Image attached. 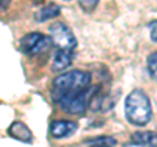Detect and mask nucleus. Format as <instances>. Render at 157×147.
Segmentation results:
<instances>
[{"mask_svg":"<svg viewBox=\"0 0 157 147\" xmlns=\"http://www.w3.org/2000/svg\"><path fill=\"white\" fill-rule=\"evenodd\" d=\"M73 51L72 50H56L54 55V61L51 65V70L54 72H60L66 70L72 63Z\"/></svg>","mask_w":157,"mask_h":147,"instance_id":"6e6552de","label":"nucleus"},{"mask_svg":"<svg viewBox=\"0 0 157 147\" xmlns=\"http://www.w3.org/2000/svg\"><path fill=\"white\" fill-rule=\"evenodd\" d=\"M78 2V6L81 7V9L86 13H90L96 9V7L98 6L100 0H77Z\"/></svg>","mask_w":157,"mask_h":147,"instance_id":"f8f14e48","label":"nucleus"},{"mask_svg":"<svg viewBox=\"0 0 157 147\" xmlns=\"http://www.w3.org/2000/svg\"><path fill=\"white\" fill-rule=\"evenodd\" d=\"M52 43L50 37L39 32H32L21 37L18 42L20 51L29 57H36L39 54H43L51 49Z\"/></svg>","mask_w":157,"mask_h":147,"instance_id":"7ed1b4c3","label":"nucleus"},{"mask_svg":"<svg viewBox=\"0 0 157 147\" xmlns=\"http://www.w3.org/2000/svg\"><path fill=\"white\" fill-rule=\"evenodd\" d=\"M82 143L93 147H109V146H115L117 139L109 135H102V137H96V138L85 139Z\"/></svg>","mask_w":157,"mask_h":147,"instance_id":"9d476101","label":"nucleus"},{"mask_svg":"<svg viewBox=\"0 0 157 147\" xmlns=\"http://www.w3.org/2000/svg\"><path fill=\"white\" fill-rule=\"evenodd\" d=\"M147 70L152 80L157 83V51H152L147 58Z\"/></svg>","mask_w":157,"mask_h":147,"instance_id":"9b49d317","label":"nucleus"},{"mask_svg":"<svg viewBox=\"0 0 157 147\" xmlns=\"http://www.w3.org/2000/svg\"><path fill=\"white\" fill-rule=\"evenodd\" d=\"M8 134L13 139H17L24 143H32L33 142V133L29 127L21 121H14L8 127Z\"/></svg>","mask_w":157,"mask_h":147,"instance_id":"423d86ee","label":"nucleus"},{"mask_svg":"<svg viewBox=\"0 0 157 147\" xmlns=\"http://www.w3.org/2000/svg\"><path fill=\"white\" fill-rule=\"evenodd\" d=\"M89 72L72 70L58 75L52 80L51 100L64 113L82 116L88 109V97L92 85Z\"/></svg>","mask_w":157,"mask_h":147,"instance_id":"f257e3e1","label":"nucleus"},{"mask_svg":"<svg viewBox=\"0 0 157 147\" xmlns=\"http://www.w3.org/2000/svg\"><path fill=\"white\" fill-rule=\"evenodd\" d=\"M126 120L134 126H145L152 120V104L148 95L141 89H134L124 100Z\"/></svg>","mask_w":157,"mask_h":147,"instance_id":"f03ea898","label":"nucleus"},{"mask_svg":"<svg viewBox=\"0 0 157 147\" xmlns=\"http://www.w3.org/2000/svg\"><path fill=\"white\" fill-rule=\"evenodd\" d=\"M76 130H77L76 122L67 121V120H55L48 126V133L55 139H62V138L71 137L76 133Z\"/></svg>","mask_w":157,"mask_h":147,"instance_id":"39448f33","label":"nucleus"},{"mask_svg":"<svg viewBox=\"0 0 157 147\" xmlns=\"http://www.w3.org/2000/svg\"><path fill=\"white\" fill-rule=\"evenodd\" d=\"M60 14V7L55 3H50L45 6L43 8L38 9V11L34 13V18H36L37 22H45L50 18H55Z\"/></svg>","mask_w":157,"mask_h":147,"instance_id":"1a4fd4ad","label":"nucleus"},{"mask_svg":"<svg viewBox=\"0 0 157 147\" xmlns=\"http://www.w3.org/2000/svg\"><path fill=\"white\" fill-rule=\"evenodd\" d=\"M48 37L51 40L52 46L56 50H75L77 46V40L72 30L64 22L56 21L48 26Z\"/></svg>","mask_w":157,"mask_h":147,"instance_id":"20e7f679","label":"nucleus"},{"mask_svg":"<svg viewBox=\"0 0 157 147\" xmlns=\"http://www.w3.org/2000/svg\"><path fill=\"white\" fill-rule=\"evenodd\" d=\"M64 2H71V0H64Z\"/></svg>","mask_w":157,"mask_h":147,"instance_id":"4468645a","label":"nucleus"},{"mask_svg":"<svg viewBox=\"0 0 157 147\" xmlns=\"http://www.w3.org/2000/svg\"><path fill=\"white\" fill-rule=\"evenodd\" d=\"M148 28H149V37H151V41L157 43V20L151 21V22L148 24Z\"/></svg>","mask_w":157,"mask_h":147,"instance_id":"ddd939ff","label":"nucleus"},{"mask_svg":"<svg viewBox=\"0 0 157 147\" xmlns=\"http://www.w3.org/2000/svg\"><path fill=\"white\" fill-rule=\"evenodd\" d=\"M153 146L157 147V133L155 131H136L131 135L130 143L126 146Z\"/></svg>","mask_w":157,"mask_h":147,"instance_id":"0eeeda50","label":"nucleus"}]
</instances>
